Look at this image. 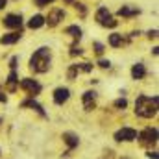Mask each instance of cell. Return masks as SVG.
<instances>
[{"label":"cell","instance_id":"31","mask_svg":"<svg viewBox=\"0 0 159 159\" xmlns=\"http://www.w3.org/2000/svg\"><path fill=\"white\" fill-rule=\"evenodd\" d=\"M6 4H7V0H0V9H2V7H4Z\"/></svg>","mask_w":159,"mask_h":159},{"label":"cell","instance_id":"3","mask_svg":"<svg viewBox=\"0 0 159 159\" xmlns=\"http://www.w3.org/2000/svg\"><path fill=\"white\" fill-rule=\"evenodd\" d=\"M137 139L143 146H152L157 143V129L156 128H146L141 133H137Z\"/></svg>","mask_w":159,"mask_h":159},{"label":"cell","instance_id":"12","mask_svg":"<svg viewBox=\"0 0 159 159\" xmlns=\"http://www.w3.org/2000/svg\"><path fill=\"white\" fill-rule=\"evenodd\" d=\"M131 76L133 80H143L146 76V69H144V65L143 63H137V65H133L131 67Z\"/></svg>","mask_w":159,"mask_h":159},{"label":"cell","instance_id":"10","mask_svg":"<svg viewBox=\"0 0 159 159\" xmlns=\"http://www.w3.org/2000/svg\"><path fill=\"white\" fill-rule=\"evenodd\" d=\"M4 26L6 28H13V30H20L22 26V17L20 15H7L4 19Z\"/></svg>","mask_w":159,"mask_h":159},{"label":"cell","instance_id":"25","mask_svg":"<svg viewBox=\"0 0 159 159\" xmlns=\"http://www.w3.org/2000/svg\"><path fill=\"white\" fill-rule=\"evenodd\" d=\"M76 6V9L80 11V15H85V6L83 4H74Z\"/></svg>","mask_w":159,"mask_h":159},{"label":"cell","instance_id":"23","mask_svg":"<svg viewBox=\"0 0 159 159\" xmlns=\"http://www.w3.org/2000/svg\"><path fill=\"white\" fill-rule=\"evenodd\" d=\"M98 67H102V69H109L111 63H109L107 59H100V61H98Z\"/></svg>","mask_w":159,"mask_h":159},{"label":"cell","instance_id":"21","mask_svg":"<svg viewBox=\"0 0 159 159\" xmlns=\"http://www.w3.org/2000/svg\"><path fill=\"white\" fill-rule=\"evenodd\" d=\"M126 106H128V100H126V98H119V100L115 102V107H117V109H124Z\"/></svg>","mask_w":159,"mask_h":159},{"label":"cell","instance_id":"29","mask_svg":"<svg viewBox=\"0 0 159 159\" xmlns=\"http://www.w3.org/2000/svg\"><path fill=\"white\" fill-rule=\"evenodd\" d=\"M148 37L152 39V37H157V30H152V32H148Z\"/></svg>","mask_w":159,"mask_h":159},{"label":"cell","instance_id":"30","mask_svg":"<svg viewBox=\"0 0 159 159\" xmlns=\"http://www.w3.org/2000/svg\"><path fill=\"white\" fill-rule=\"evenodd\" d=\"M6 100H7V98H6V94H4V91L0 89V102H6Z\"/></svg>","mask_w":159,"mask_h":159},{"label":"cell","instance_id":"15","mask_svg":"<svg viewBox=\"0 0 159 159\" xmlns=\"http://www.w3.org/2000/svg\"><path fill=\"white\" fill-rule=\"evenodd\" d=\"M41 26H44V17H43V15H34V17L28 20V28H32V30H37Z\"/></svg>","mask_w":159,"mask_h":159},{"label":"cell","instance_id":"28","mask_svg":"<svg viewBox=\"0 0 159 159\" xmlns=\"http://www.w3.org/2000/svg\"><path fill=\"white\" fill-rule=\"evenodd\" d=\"M80 54H81L80 48H72V50H70V56H80Z\"/></svg>","mask_w":159,"mask_h":159},{"label":"cell","instance_id":"6","mask_svg":"<svg viewBox=\"0 0 159 159\" xmlns=\"http://www.w3.org/2000/svg\"><path fill=\"white\" fill-rule=\"evenodd\" d=\"M63 17H65V11L59 9V7H56V9H52V11L48 13V17L44 19V24H48L50 28H54V26L59 24V20H63Z\"/></svg>","mask_w":159,"mask_h":159},{"label":"cell","instance_id":"7","mask_svg":"<svg viewBox=\"0 0 159 159\" xmlns=\"http://www.w3.org/2000/svg\"><path fill=\"white\" fill-rule=\"evenodd\" d=\"M135 139H137V131L133 128H122L115 133V141H119V143H122V141L128 143V141H135Z\"/></svg>","mask_w":159,"mask_h":159},{"label":"cell","instance_id":"2","mask_svg":"<svg viewBox=\"0 0 159 159\" xmlns=\"http://www.w3.org/2000/svg\"><path fill=\"white\" fill-rule=\"evenodd\" d=\"M50 59H52V54H50V48L43 46L39 50H35V54L32 56L30 59V69L37 74H43L50 69Z\"/></svg>","mask_w":159,"mask_h":159},{"label":"cell","instance_id":"22","mask_svg":"<svg viewBox=\"0 0 159 159\" xmlns=\"http://www.w3.org/2000/svg\"><path fill=\"white\" fill-rule=\"evenodd\" d=\"M54 0H35V6L37 7H44V6H48V4H52Z\"/></svg>","mask_w":159,"mask_h":159},{"label":"cell","instance_id":"20","mask_svg":"<svg viewBox=\"0 0 159 159\" xmlns=\"http://www.w3.org/2000/svg\"><path fill=\"white\" fill-rule=\"evenodd\" d=\"M80 72H81V65H70V69H69V80H74Z\"/></svg>","mask_w":159,"mask_h":159},{"label":"cell","instance_id":"5","mask_svg":"<svg viewBox=\"0 0 159 159\" xmlns=\"http://www.w3.org/2000/svg\"><path fill=\"white\" fill-rule=\"evenodd\" d=\"M20 89H24V91H26V93L34 98L35 94H39V93H41V89H43V87H41L39 81H35V80L24 78L22 81H20Z\"/></svg>","mask_w":159,"mask_h":159},{"label":"cell","instance_id":"13","mask_svg":"<svg viewBox=\"0 0 159 159\" xmlns=\"http://www.w3.org/2000/svg\"><path fill=\"white\" fill-rule=\"evenodd\" d=\"M63 141L67 143V146H69V150H72V148H76L78 146V135H74V133H70V131H67V133H63Z\"/></svg>","mask_w":159,"mask_h":159},{"label":"cell","instance_id":"1","mask_svg":"<svg viewBox=\"0 0 159 159\" xmlns=\"http://www.w3.org/2000/svg\"><path fill=\"white\" fill-rule=\"evenodd\" d=\"M157 104H159L157 96L150 98V96L141 94V96L135 100V113H137L139 117H143V119H152V117L157 113Z\"/></svg>","mask_w":159,"mask_h":159},{"label":"cell","instance_id":"16","mask_svg":"<svg viewBox=\"0 0 159 159\" xmlns=\"http://www.w3.org/2000/svg\"><path fill=\"white\" fill-rule=\"evenodd\" d=\"M17 81H19V80H17V72H15V69H11V72H9V76H7V83H6L9 93H13V91L17 89Z\"/></svg>","mask_w":159,"mask_h":159},{"label":"cell","instance_id":"26","mask_svg":"<svg viewBox=\"0 0 159 159\" xmlns=\"http://www.w3.org/2000/svg\"><path fill=\"white\" fill-rule=\"evenodd\" d=\"M9 67H11V69L17 67V57H11V59H9Z\"/></svg>","mask_w":159,"mask_h":159},{"label":"cell","instance_id":"4","mask_svg":"<svg viewBox=\"0 0 159 159\" xmlns=\"http://www.w3.org/2000/svg\"><path fill=\"white\" fill-rule=\"evenodd\" d=\"M96 20H98V24H102V26H106V28H115L119 22L113 19V15L107 11V7H100L98 11H96Z\"/></svg>","mask_w":159,"mask_h":159},{"label":"cell","instance_id":"17","mask_svg":"<svg viewBox=\"0 0 159 159\" xmlns=\"http://www.w3.org/2000/svg\"><path fill=\"white\" fill-rule=\"evenodd\" d=\"M119 15L120 17H135V15H139V9L137 7H129V6H122L119 9Z\"/></svg>","mask_w":159,"mask_h":159},{"label":"cell","instance_id":"19","mask_svg":"<svg viewBox=\"0 0 159 159\" xmlns=\"http://www.w3.org/2000/svg\"><path fill=\"white\" fill-rule=\"evenodd\" d=\"M67 34L74 39V43L80 41V37H81V30H80L78 26H69V28H67Z\"/></svg>","mask_w":159,"mask_h":159},{"label":"cell","instance_id":"24","mask_svg":"<svg viewBox=\"0 0 159 159\" xmlns=\"http://www.w3.org/2000/svg\"><path fill=\"white\" fill-rule=\"evenodd\" d=\"M94 52H96V54H102V52H104V44L94 43Z\"/></svg>","mask_w":159,"mask_h":159},{"label":"cell","instance_id":"9","mask_svg":"<svg viewBox=\"0 0 159 159\" xmlns=\"http://www.w3.org/2000/svg\"><path fill=\"white\" fill-rule=\"evenodd\" d=\"M69 96H70V91H69L67 87H57V89L54 91V102H56L57 106L65 104V102L69 100Z\"/></svg>","mask_w":159,"mask_h":159},{"label":"cell","instance_id":"14","mask_svg":"<svg viewBox=\"0 0 159 159\" xmlns=\"http://www.w3.org/2000/svg\"><path fill=\"white\" fill-rule=\"evenodd\" d=\"M22 106H24V107H32V109H35L41 117H46V113H44L43 106H41V104H37L34 98H30V100H24V102H22Z\"/></svg>","mask_w":159,"mask_h":159},{"label":"cell","instance_id":"18","mask_svg":"<svg viewBox=\"0 0 159 159\" xmlns=\"http://www.w3.org/2000/svg\"><path fill=\"white\" fill-rule=\"evenodd\" d=\"M124 43H126V39H124L120 34H111V35H109V44H111V46H115V48L122 46Z\"/></svg>","mask_w":159,"mask_h":159},{"label":"cell","instance_id":"32","mask_svg":"<svg viewBox=\"0 0 159 159\" xmlns=\"http://www.w3.org/2000/svg\"><path fill=\"white\" fill-rule=\"evenodd\" d=\"M65 2H72V0H65Z\"/></svg>","mask_w":159,"mask_h":159},{"label":"cell","instance_id":"8","mask_svg":"<svg viewBox=\"0 0 159 159\" xmlns=\"http://www.w3.org/2000/svg\"><path fill=\"white\" fill-rule=\"evenodd\" d=\"M81 100H83L85 111H93L94 106H96V93H94V91H87V93H83Z\"/></svg>","mask_w":159,"mask_h":159},{"label":"cell","instance_id":"11","mask_svg":"<svg viewBox=\"0 0 159 159\" xmlns=\"http://www.w3.org/2000/svg\"><path fill=\"white\" fill-rule=\"evenodd\" d=\"M22 37V32L20 30H17V32H11V34H6V35H2V39L0 43L2 44H13V43H17V41Z\"/></svg>","mask_w":159,"mask_h":159},{"label":"cell","instance_id":"33","mask_svg":"<svg viewBox=\"0 0 159 159\" xmlns=\"http://www.w3.org/2000/svg\"><path fill=\"white\" fill-rule=\"evenodd\" d=\"M0 122H2V119H0Z\"/></svg>","mask_w":159,"mask_h":159},{"label":"cell","instance_id":"27","mask_svg":"<svg viewBox=\"0 0 159 159\" xmlns=\"http://www.w3.org/2000/svg\"><path fill=\"white\" fill-rule=\"evenodd\" d=\"M146 156H148V157H150V159H159L157 152H148V154H146Z\"/></svg>","mask_w":159,"mask_h":159}]
</instances>
